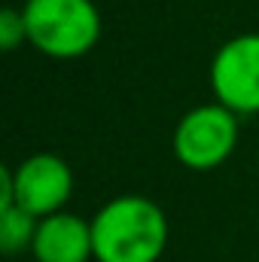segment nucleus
<instances>
[{"instance_id":"obj_1","label":"nucleus","mask_w":259,"mask_h":262,"mask_svg":"<svg viewBox=\"0 0 259 262\" xmlns=\"http://www.w3.org/2000/svg\"><path fill=\"white\" fill-rule=\"evenodd\" d=\"M168 216L146 195H119L92 220L98 262H159L168 247Z\"/></svg>"},{"instance_id":"obj_2","label":"nucleus","mask_w":259,"mask_h":262,"mask_svg":"<svg viewBox=\"0 0 259 262\" xmlns=\"http://www.w3.org/2000/svg\"><path fill=\"white\" fill-rule=\"evenodd\" d=\"M21 12L28 43L55 61L82 58L101 40V12L95 0H25Z\"/></svg>"},{"instance_id":"obj_3","label":"nucleus","mask_w":259,"mask_h":262,"mask_svg":"<svg viewBox=\"0 0 259 262\" xmlns=\"http://www.w3.org/2000/svg\"><path fill=\"white\" fill-rule=\"evenodd\" d=\"M238 134H241V116L226 104L213 101L183 113L171 143L177 162L186 165L189 171H213L235 152Z\"/></svg>"},{"instance_id":"obj_4","label":"nucleus","mask_w":259,"mask_h":262,"mask_svg":"<svg viewBox=\"0 0 259 262\" xmlns=\"http://www.w3.org/2000/svg\"><path fill=\"white\" fill-rule=\"evenodd\" d=\"M70 195H73V171L61 156L37 152L25 159L18 168L0 171V204L15 201L37 220L64 210Z\"/></svg>"},{"instance_id":"obj_5","label":"nucleus","mask_w":259,"mask_h":262,"mask_svg":"<svg viewBox=\"0 0 259 262\" xmlns=\"http://www.w3.org/2000/svg\"><path fill=\"white\" fill-rule=\"evenodd\" d=\"M210 92L238 116L259 113V34L226 40L210 61Z\"/></svg>"},{"instance_id":"obj_6","label":"nucleus","mask_w":259,"mask_h":262,"mask_svg":"<svg viewBox=\"0 0 259 262\" xmlns=\"http://www.w3.org/2000/svg\"><path fill=\"white\" fill-rule=\"evenodd\" d=\"M31 256L37 262H89L95 259V238H92V220H82L76 213H49L40 216L37 235L31 244Z\"/></svg>"},{"instance_id":"obj_7","label":"nucleus","mask_w":259,"mask_h":262,"mask_svg":"<svg viewBox=\"0 0 259 262\" xmlns=\"http://www.w3.org/2000/svg\"><path fill=\"white\" fill-rule=\"evenodd\" d=\"M37 223L40 220L34 213H28L25 207H18L15 201L12 204H0V250L6 256L31 250L34 235H37Z\"/></svg>"},{"instance_id":"obj_8","label":"nucleus","mask_w":259,"mask_h":262,"mask_svg":"<svg viewBox=\"0 0 259 262\" xmlns=\"http://www.w3.org/2000/svg\"><path fill=\"white\" fill-rule=\"evenodd\" d=\"M21 43H28V25H25V12L15 6H6L0 12V46L6 52L18 49Z\"/></svg>"}]
</instances>
